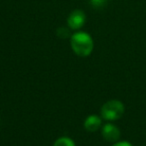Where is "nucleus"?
<instances>
[{
	"label": "nucleus",
	"mask_w": 146,
	"mask_h": 146,
	"mask_svg": "<svg viewBox=\"0 0 146 146\" xmlns=\"http://www.w3.org/2000/svg\"><path fill=\"white\" fill-rule=\"evenodd\" d=\"M89 1L94 8H101L107 3V0H89Z\"/></svg>",
	"instance_id": "nucleus-8"
},
{
	"label": "nucleus",
	"mask_w": 146,
	"mask_h": 146,
	"mask_svg": "<svg viewBox=\"0 0 146 146\" xmlns=\"http://www.w3.org/2000/svg\"><path fill=\"white\" fill-rule=\"evenodd\" d=\"M84 128L87 130L88 132H95L99 130L102 127V118L101 116L95 115V114H91V115L87 116L84 120Z\"/></svg>",
	"instance_id": "nucleus-5"
},
{
	"label": "nucleus",
	"mask_w": 146,
	"mask_h": 146,
	"mask_svg": "<svg viewBox=\"0 0 146 146\" xmlns=\"http://www.w3.org/2000/svg\"><path fill=\"white\" fill-rule=\"evenodd\" d=\"M101 134L106 141L111 142V143H115V142L119 141L120 136H121L120 129L112 123L104 124L101 127Z\"/></svg>",
	"instance_id": "nucleus-4"
},
{
	"label": "nucleus",
	"mask_w": 146,
	"mask_h": 146,
	"mask_svg": "<svg viewBox=\"0 0 146 146\" xmlns=\"http://www.w3.org/2000/svg\"><path fill=\"white\" fill-rule=\"evenodd\" d=\"M56 34L59 38L61 39H67L71 37V29L69 27H59L56 30Z\"/></svg>",
	"instance_id": "nucleus-7"
},
{
	"label": "nucleus",
	"mask_w": 146,
	"mask_h": 146,
	"mask_svg": "<svg viewBox=\"0 0 146 146\" xmlns=\"http://www.w3.org/2000/svg\"><path fill=\"white\" fill-rule=\"evenodd\" d=\"M86 22V14L81 9H75L69 14L67 18V26L71 30H79Z\"/></svg>",
	"instance_id": "nucleus-3"
},
{
	"label": "nucleus",
	"mask_w": 146,
	"mask_h": 146,
	"mask_svg": "<svg viewBox=\"0 0 146 146\" xmlns=\"http://www.w3.org/2000/svg\"><path fill=\"white\" fill-rule=\"evenodd\" d=\"M111 146H133V145L128 141H117L112 144Z\"/></svg>",
	"instance_id": "nucleus-9"
},
{
	"label": "nucleus",
	"mask_w": 146,
	"mask_h": 146,
	"mask_svg": "<svg viewBox=\"0 0 146 146\" xmlns=\"http://www.w3.org/2000/svg\"><path fill=\"white\" fill-rule=\"evenodd\" d=\"M125 112V106L120 100L111 99L101 106L100 116L106 121H115L123 116Z\"/></svg>",
	"instance_id": "nucleus-2"
},
{
	"label": "nucleus",
	"mask_w": 146,
	"mask_h": 146,
	"mask_svg": "<svg viewBox=\"0 0 146 146\" xmlns=\"http://www.w3.org/2000/svg\"><path fill=\"white\" fill-rule=\"evenodd\" d=\"M53 146H76V144L72 138L68 136H61L55 140Z\"/></svg>",
	"instance_id": "nucleus-6"
},
{
	"label": "nucleus",
	"mask_w": 146,
	"mask_h": 146,
	"mask_svg": "<svg viewBox=\"0 0 146 146\" xmlns=\"http://www.w3.org/2000/svg\"><path fill=\"white\" fill-rule=\"evenodd\" d=\"M70 46L77 56L88 57L94 49V41L89 33L77 31L71 35Z\"/></svg>",
	"instance_id": "nucleus-1"
}]
</instances>
